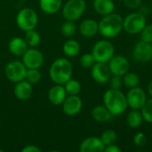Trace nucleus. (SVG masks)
<instances>
[{"mask_svg":"<svg viewBox=\"0 0 152 152\" xmlns=\"http://www.w3.org/2000/svg\"><path fill=\"white\" fill-rule=\"evenodd\" d=\"M124 18L118 13H110L103 16L98 22L99 33L105 38H114L123 30Z\"/></svg>","mask_w":152,"mask_h":152,"instance_id":"obj_2","label":"nucleus"},{"mask_svg":"<svg viewBox=\"0 0 152 152\" xmlns=\"http://www.w3.org/2000/svg\"><path fill=\"white\" fill-rule=\"evenodd\" d=\"M150 10H151V8H149L148 6H142L141 8H140V11H139V12H141L142 14H143L144 16H146L147 14H149V12H150Z\"/></svg>","mask_w":152,"mask_h":152,"instance_id":"obj_39","label":"nucleus"},{"mask_svg":"<svg viewBox=\"0 0 152 152\" xmlns=\"http://www.w3.org/2000/svg\"><path fill=\"white\" fill-rule=\"evenodd\" d=\"M93 6L94 11L102 16L110 14L115 11V3L113 0H94Z\"/></svg>","mask_w":152,"mask_h":152,"instance_id":"obj_20","label":"nucleus"},{"mask_svg":"<svg viewBox=\"0 0 152 152\" xmlns=\"http://www.w3.org/2000/svg\"><path fill=\"white\" fill-rule=\"evenodd\" d=\"M76 31H77V26L74 23V21H71V20H66L61 27V34L67 37H73Z\"/></svg>","mask_w":152,"mask_h":152,"instance_id":"obj_29","label":"nucleus"},{"mask_svg":"<svg viewBox=\"0 0 152 152\" xmlns=\"http://www.w3.org/2000/svg\"><path fill=\"white\" fill-rule=\"evenodd\" d=\"M115 47L113 44L109 40H100L94 45L92 49V54L94 55L96 62L108 63L110 60L114 56Z\"/></svg>","mask_w":152,"mask_h":152,"instance_id":"obj_6","label":"nucleus"},{"mask_svg":"<svg viewBox=\"0 0 152 152\" xmlns=\"http://www.w3.org/2000/svg\"><path fill=\"white\" fill-rule=\"evenodd\" d=\"M126 95L128 107H130L132 110H141L147 102V95L145 91L139 86L130 88Z\"/></svg>","mask_w":152,"mask_h":152,"instance_id":"obj_9","label":"nucleus"},{"mask_svg":"<svg viewBox=\"0 0 152 152\" xmlns=\"http://www.w3.org/2000/svg\"><path fill=\"white\" fill-rule=\"evenodd\" d=\"M64 88L66 90L67 94L69 95H78L81 92L80 83L77 80L72 78H70L64 84Z\"/></svg>","mask_w":152,"mask_h":152,"instance_id":"obj_27","label":"nucleus"},{"mask_svg":"<svg viewBox=\"0 0 152 152\" xmlns=\"http://www.w3.org/2000/svg\"><path fill=\"white\" fill-rule=\"evenodd\" d=\"M27 68L20 61H12L5 66L4 74L6 78L12 82L17 83L25 78Z\"/></svg>","mask_w":152,"mask_h":152,"instance_id":"obj_8","label":"nucleus"},{"mask_svg":"<svg viewBox=\"0 0 152 152\" xmlns=\"http://www.w3.org/2000/svg\"><path fill=\"white\" fill-rule=\"evenodd\" d=\"M143 120L147 123L152 124V98L150 100H147L145 104L141 110Z\"/></svg>","mask_w":152,"mask_h":152,"instance_id":"obj_31","label":"nucleus"},{"mask_svg":"<svg viewBox=\"0 0 152 152\" xmlns=\"http://www.w3.org/2000/svg\"><path fill=\"white\" fill-rule=\"evenodd\" d=\"M21 151H22V152H40L41 151V150H40L38 147L35 146V145H28V146L24 147Z\"/></svg>","mask_w":152,"mask_h":152,"instance_id":"obj_38","label":"nucleus"},{"mask_svg":"<svg viewBox=\"0 0 152 152\" xmlns=\"http://www.w3.org/2000/svg\"><path fill=\"white\" fill-rule=\"evenodd\" d=\"M133 57L137 62H149L152 61V44L142 40L137 42L133 49Z\"/></svg>","mask_w":152,"mask_h":152,"instance_id":"obj_11","label":"nucleus"},{"mask_svg":"<svg viewBox=\"0 0 152 152\" xmlns=\"http://www.w3.org/2000/svg\"><path fill=\"white\" fill-rule=\"evenodd\" d=\"M32 92H33L32 85L28 81H26L25 79L17 82L13 90L15 97L20 101L28 100L31 96Z\"/></svg>","mask_w":152,"mask_h":152,"instance_id":"obj_17","label":"nucleus"},{"mask_svg":"<svg viewBox=\"0 0 152 152\" xmlns=\"http://www.w3.org/2000/svg\"><path fill=\"white\" fill-rule=\"evenodd\" d=\"M67 97L66 90L63 85L55 84L48 91V100L53 105H61Z\"/></svg>","mask_w":152,"mask_h":152,"instance_id":"obj_16","label":"nucleus"},{"mask_svg":"<svg viewBox=\"0 0 152 152\" xmlns=\"http://www.w3.org/2000/svg\"><path fill=\"white\" fill-rule=\"evenodd\" d=\"M38 22V17L36 11L29 7L22 8L16 16V23L19 28L23 31L34 29Z\"/></svg>","mask_w":152,"mask_h":152,"instance_id":"obj_5","label":"nucleus"},{"mask_svg":"<svg viewBox=\"0 0 152 152\" xmlns=\"http://www.w3.org/2000/svg\"><path fill=\"white\" fill-rule=\"evenodd\" d=\"M105 145L101 138L96 136H90L86 138L79 146L80 152H102Z\"/></svg>","mask_w":152,"mask_h":152,"instance_id":"obj_15","label":"nucleus"},{"mask_svg":"<svg viewBox=\"0 0 152 152\" xmlns=\"http://www.w3.org/2000/svg\"><path fill=\"white\" fill-rule=\"evenodd\" d=\"M78 29L83 37H92L99 32V24L94 20L86 19L80 23Z\"/></svg>","mask_w":152,"mask_h":152,"instance_id":"obj_18","label":"nucleus"},{"mask_svg":"<svg viewBox=\"0 0 152 152\" xmlns=\"http://www.w3.org/2000/svg\"><path fill=\"white\" fill-rule=\"evenodd\" d=\"M134 143L139 148L144 147L147 143V135L143 133H137L134 136Z\"/></svg>","mask_w":152,"mask_h":152,"instance_id":"obj_35","label":"nucleus"},{"mask_svg":"<svg viewBox=\"0 0 152 152\" xmlns=\"http://www.w3.org/2000/svg\"><path fill=\"white\" fill-rule=\"evenodd\" d=\"M62 110L67 116H75L79 113L83 107L82 99L78 95H69L62 102Z\"/></svg>","mask_w":152,"mask_h":152,"instance_id":"obj_14","label":"nucleus"},{"mask_svg":"<svg viewBox=\"0 0 152 152\" xmlns=\"http://www.w3.org/2000/svg\"><path fill=\"white\" fill-rule=\"evenodd\" d=\"M103 104L113 116L122 115L128 107L126 95L120 90L110 88L103 94Z\"/></svg>","mask_w":152,"mask_h":152,"instance_id":"obj_1","label":"nucleus"},{"mask_svg":"<svg viewBox=\"0 0 152 152\" xmlns=\"http://www.w3.org/2000/svg\"><path fill=\"white\" fill-rule=\"evenodd\" d=\"M146 24V16L139 12H134L124 18L123 29L127 34L137 35L142 32Z\"/></svg>","mask_w":152,"mask_h":152,"instance_id":"obj_4","label":"nucleus"},{"mask_svg":"<svg viewBox=\"0 0 152 152\" xmlns=\"http://www.w3.org/2000/svg\"><path fill=\"white\" fill-rule=\"evenodd\" d=\"M91 76L98 84H107L112 74L107 63L95 62L91 68Z\"/></svg>","mask_w":152,"mask_h":152,"instance_id":"obj_13","label":"nucleus"},{"mask_svg":"<svg viewBox=\"0 0 152 152\" xmlns=\"http://www.w3.org/2000/svg\"><path fill=\"white\" fill-rule=\"evenodd\" d=\"M24 39L26 41V43L28 44V46L30 47H36L40 44L41 41V37L40 35L34 29H30L25 32V36H24Z\"/></svg>","mask_w":152,"mask_h":152,"instance_id":"obj_26","label":"nucleus"},{"mask_svg":"<svg viewBox=\"0 0 152 152\" xmlns=\"http://www.w3.org/2000/svg\"><path fill=\"white\" fill-rule=\"evenodd\" d=\"M24 79L31 85L37 84L41 80V73L37 69H27Z\"/></svg>","mask_w":152,"mask_h":152,"instance_id":"obj_30","label":"nucleus"},{"mask_svg":"<svg viewBox=\"0 0 152 152\" xmlns=\"http://www.w3.org/2000/svg\"><path fill=\"white\" fill-rule=\"evenodd\" d=\"M141 34V40L152 44V23L146 24L144 28L142 30Z\"/></svg>","mask_w":152,"mask_h":152,"instance_id":"obj_33","label":"nucleus"},{"mask_svg":"<svg viewBox=\"0 0 152 152\" xmlns=\"http://www.w3.org/2000/svg\"><path fill=\"white\" fill-rule=\"evenodd\" d=\"M28 45L26 43L25 39L20 37H15L12 38L8 45V49L10 53L15 56H22L28 50Z\"/></svg>","mask_w":152,"mask_h":152,"instance_id":"obj_19","label":"nucleus"},{"mask_svg":"<svg viewBox=\"0 0 152 152\" xmlns=\"http://www.w3.org/2000/svg\"><path fill=\"white\" fill-rule=\"evenodd\" d=\"M95 62H96L95 59H94V55L92 54V53H85L79 59L80 65L86 69H91Z\"/></svg>","mask_w":152,"mask_h":152,"instance_id":"obj_32","label":"nucleus"},{"mask_svg":"<svg viewBox=\"0 0 152 152\" xmlns=\"http://www.w3.org/2000/svg\"><path fill=\"white\" fill-rule=\"evenodd\" d=\"M104 151L105 152H121L122 151V150H121V148H120V147H118V145H116V143H114V144H111V145L105 146Z\"/></svg>","mask_w":152,"mask_h":152,"instance_id":"obj_37","label":"nucleus"},{"mask_svg":"<svg viewBox=\"0 0 152 152\" xmlns=\"http://www.w3.org/2000/svg\"><path fill=\"white\" fill-rule=\"evenodd\" d=\"M123 85L127 88H134L139 86L140 83V77L139 76L134 72H127L123 77Z\"/></svg>","mask_w":152,"mask_h":152,"instance_id":"obj_25","label":"nucleus"},{"mask_svg":"<svg viewBox=\"0 0 152 152\" xmlns=\"http://www.w3.org/2000/svg\"><path fill=\"white\" fill-rule=\"evenodd\" d=\"M86 8L85 0H68L62 7V16L66 20L76 21L82 17Z\"/></svg>","mask_w":152,"mask_h":152,"instance_id":"obj_7","label":"nucleus"},{"mask_svg":"<svg viewBox=\"0 0 152 152\" xmlns=\"http://www.w3.org/2000/svg\"><path fill=\"white\" fill-rule=\"evenodd\" d=\"M27 69H39L44 63V55L37 48H28L25 53L22 55L21 61Z\"/></svg>","mask_w":152,"mask_h":152,"instance_id":"obj_10","label":"nucleus"},{"mask_svg":"<svg viewBox=\"0 0 152 152\" xmlns=\"http://www.w3.org/2000/svg\"><path fill=\"white\" fill-rule=\"evenodd\" d=\"M3 151V150H1V149H0V152H2Z\"/></svg>","mask_w":152,"mask_h":152,"instance_id":"obj_42","label":"nucleus"},{"mask_svg":"<svg viewBox=\"0 0 152 152\" xmlns=\"http://www.w3.org/2000/svg\"><path fill=\"white\" fill-rule=\"evenodd\" d=\"M125 4L126 7L130 9H134L140 6L141 0H125Z\"/></svg>","mask_w":152,"mask_h":152,"instance_id":"obj_36","label":"nucleus"},{"mask_svg":"<svg viewBox=\"0 0 152 152\" xmlns=\"http://www.w3.org/2000/svg\"><path fill=\"white\" fill-rule=\"evenodd\" d=\"M143 118L141 110H132L126 116V124L130 128H138L142 126Z\"/></svg>","mask_w":152,"mask_h":152,"instance_id":"obj_23","label":"nucleus"},{"mask_svg":"<svg viewBox=\"0 0 152 152\" xmlns=\"http://www.w3.org/2000/svg\"><path fill=\"white\" fill-rule=\"evenodd\" d=\"M92 117L93 118L97 121V122H107V121H110L113 115L109 111V110L103 105H98L96 107H94L93 110H92Z\"/></svg>","mask_w":152,"mask_h":152,"instance_id":"obj_22","label":"nucleus"},{"mask_svg":"<svg viewBox=\"0 0 152 152\" xmlns=\"http://www.w3.org/2000/svg\"><path fill=\"white\" fill-rule=\"evenodd\" d=\"M108 83H109L110 89H115V90H120L121 87L124 86L122 77H120V76L112 75Z\"/></svg>","mask_w":152,"mask_h":152,"instance_id":"obj_34","label":"nucleus"},{"mask_svg":"<svg viewBox=\"0 0 152 152\" xmlns=\"http://www.w3.org/2000/svg\"><path fill=\"white\" fill-rule=\"evenodd\" d=\"M148 94L151 95V97L152 98V80L148 85Z\"/></svg>","mask_w":152,"mask_h":152,"instance_id":"obj_40","label":"nucleus"},{"mask_svg":"<svg viewBox=\"0 0 152 152\" xmlns=\"http://www.w3.org/2000/svg\"><path fill=\"white\" fill-rule=\"evenodd\" d=\"M108 63L111 74L120 77H123L126 73H127L130 67L128 59L122 55H114Z\"/></svg>","mask_w":152,"mask_h":152,"instance_id":"obj_12","label":"nucleus"},{"mask_svg":"<svg viewBox=\"0 0 152 152\" xmlns=\"http://www.w3.org/2000/svg\"><path fill=\"white\" fill-rule=\"evenodd\" d=\"M100 138H101V140L102 141V142L104 143L105 146L114 144L118 141V135H117L116 132L114 130H111V129L105 130L102 134Z\"/></svg>","mask_w":152,"mask_h":152,"instance_id":"obj_28","label":"nucleus"},{"mask_svg":"<svg viewBox=\"0 0 152 152\" xmlns=\"http://www.w3.org/2000/svg\"><path fill=\"white\" fill-rule=\"evenodd\" d=\"M73 67L66 58H58L51 65L49 76L54 84L64 85L72 77Z\"/></svg>","mask_w":152,"mask_h":152,"instance_id":"obj_3","label":"nucleus"},{"mask_svg":"<svg viewBox=\"0 0 152 152\" xmlns=\"http://www.w3.org/2000/svg\"><path fill=\"white\" fill-rule=\"evenodd\" d=\"M62 6V0H39V7L45 13L54 14Z\"/></svg>","mask_w":152,"mask_h":152,"instance_id":"obj_21","label":"nucleus"},{"mask_svg":"<svg viewBox=\"0 0 152 152\" xmlns=\"http://www.w3.org/2000/svg\"><path fill=\"white\" fill-rule=\"evenodd\" d=\"M151 10L152 11V2H151Z\"/></svg>","mask_w":152,"mask_h":152,"instance_id":"obj_41","label":"nucleus"},{"mask_svg":"<svg viewBox=\"0 0 152 152\" xmlns=\"http://www.w3.org/2000/svg\"><path fill=\"white\" fill-rule=\"evenodd\" d=\"M63 53L68 57H75L80 52V45L75 39L67 40L62 46Z\"/></svg>","mask_w":152,"mask_h":152,"instance_id":"obj_24","label":"nucleus"}]
</instances>
